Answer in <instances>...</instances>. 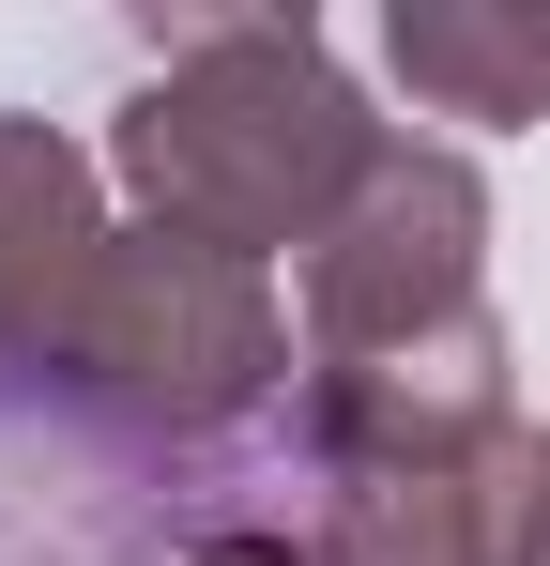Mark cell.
<instances>
[{
    "mask_svg": "<svg viewBox=\"0 0 550 566\" xmlns=\"http://www.w3.org/2000/svg\"><path fill=\"white\" fill-rule=\"evenodd\" d=\"M489 429H520V398H505V322H489V306L444 322V337H413V353H367V368H306L290 382V460L306 474L458 460V444H489Z\"/></svg>",
    "mask_w": 550,
    "mask_h": 566,
    "instance_id": "cell-5",
    "label": "cell"
},
{
    "mask_svg": "<svg viewBox=\"0 0 550 566\" xmlns=\"http://www.w3.org/2000/svg\"><path fill=\"white\" fill-rule=\"evenodd\" d=\"M321 566H550V429H489L458 460L321 474Z\"/></svg>",
    "mask_w": 550,
    "mask_h": 566,
    "instance_id": "cell-4",
    "label": "cell"
},
{
    "mask_svg": "<svg viewBox=\"0 0 550 566\" xmlns=\"http://www.w3.org/2000/svg\"><path fill=\"white\" fill-rule=\"evenodd\" d=\"M107 261V199H92V154L62 123L0 107V368H46L62 306Z\"/></svg>",
    "mask_w": 550,
    "mask_h": 566,
    "instance_id": "cell-6",
    "label": "cell"
},
{
    "mask_svg": "<svg viewBox=\"0 0 550 566\" xmlns=\"http://www.w3.org/2000/svg\"><path fill=\"white\" fill-rule=\"evenodd\" d=\"M382 62L429 123H550V0H398Z\"/></svg>",
    "mask_w": 550,
    "mask_h": 566,
    "instance_id": "cell-7",
    "label": "cell"
},
{
    "mask_svg": "<svg viewBox=\"0 0 550 566\" xmlns=\"http://www.w3.org/2000/svg\"><path fill=\"white\" fill-rule=\"evenodd\" d=\"M183 566H321V536H275V521H214Z\"/></svg>",
    "mask_w": 550,
    "mask_h": 566,
    "instance_id": "cell-8",
    "label": "cell"
},
{
    "mask_svg": "<svg viewBox=\"0 0 550 566\" xmlns=\"http://www.w3.org/2000/svg\"><path fill=\"white\" fill-rule=\"evenodd\" d=\"M31 382L77 398L92 429L138 444V460H214V444L261 429L275 382H290V306H275L261 261H230L199 230H107V261L62 306V337H46Z\"/></svg>",
    "mask_w": 550,
    "mask_h": 566,
    "instance_id": "cell-2",
    "label": "cell"
},
{
    "mask_svg": "<svg viewBox=\"0 0 550 566\" xmlns=\"http://www.w3.org/2000/svg\"><path fill=\"white\" fill-rule=\"evenodd\" d=\"M474 306H489V185H474V154H444V138H398L382 185L306 261V368L413 353V337H444Z\"/></svg>",
    "mask_w": 550,
    "mask_h": 566,
    "instance_id": "cell-3",
    "label": "cell"
},
{
    "mask_svg": "<svg viewBox=\"0 0 550 566\" xmlns=\"http://www.w3.org/2000/svg\"><path fill=\"white\" fill-rule=\"evenodd\" d=\"M382 154L398 138L367 123V93L337 77V46L306 15H183L169 62L107 123L138 230H199L230 261H275V245L321 261V230L382 185Z\"/></svg>",
    "mask_w": 550,
    "mask_h": 566,
    "instance_id": "cell-1",
    "label": "cell"
}]
</instances>
